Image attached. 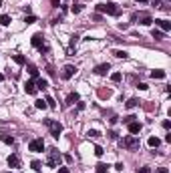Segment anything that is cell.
Instances as JSON below:
<instances>
[{
  "mask_svg": "<svg viewBox=\"0 0 171 173\" xmlns=\"http://www.w3.org/2000/svg\"><path fill=\"white\" fill-rule=\"evenodd\" d=\"M12 59H14V62H16V65H26V59H24L22 54H14Z\"/></svg>",
  "mask_w": 171,
  "mask_h": 173,
  "instance_id": "cell-24",
  "label": "cell"
},
{
  "mask_svg": "<svg viewBox=\"0 0 171 173\" xmlns=\"http://www.w3.org/2000/svg\"><path fill=\"white\" fill-rule=\"evenodd\" d=\"M0 6H2V0H0Z\"/></svg>",
  "mask_w": 171,
  "mask_h": 173,
  "instance_id": "cell-46",
  "label": "cell"
},
{
  "mask_svg": "<svg viewBox=\"0 0 171 173\" xmlns=\"http://www.w3.org/2000/svg\"><path fill=\"white\" fill-rule=\"evenodd\" d=\"M24 22H26V24H34V22H36V16L28 14V16H24Z\"/></svg>",
  "mask_w": 171,
  "mask_h": 173,
  "instance_id": "cell-28",
  "label": "cell"
},
{
  "mask_svg": "<svg viewBox=\"0 0 171 173\" xmlns=\"http://www.w3.org/2000/svg\"><path fill=\"white\" fill-rule=\"evenodd\" d=\"M155 24L161 28V32H169V30H171V22H167V20H163V18H157V20H155Z\"/></svg>",
  "mask_w": 171,
  "mask_h": 173,
  "instance_id": "cell-7",
  "label": "cell"
},
{
  "mask_svg": "<svg viewBox=\"0 0 171 173\" xmlns=\"http://www.w3.org/2000/svg\"><path fill=\"white\" fill-rule=\"evenodd\" d=\"M139 20H141L143 26H151V24H153V18L149 16V14H139Z\"/></svg>",
  "mask_w": 171,
  "mask_h": 173,
  "instance_id": "cell-13",
  "label": "cell"
},
{
  "mask_svg": "<svg viewBox=\"0 0 171 173\" xmlns=\"http://www.w3.org/2000/svg\"><path fill=\"white\" fill-rule=\"evenodd\" d=\"M121 79H123V74H121V73H113V74H111V80H113V83H119Z\"/></svg>",
  "mask_w": 171,
  "mask_h": 173,
  "instance_id": "cell-29",
  "label": "cell"
},
{
  "mask_svg": "<svg viewBox=\"0 0 171 173\" xmlns=\"http://www.w3.org/2000/svg\"><path fill=\"white\" fill-rule=\"evenodd\" d=\"M60 157H63V155L59 153V151H56V149H50V157H48V161H46V165L48 167H56L59 165V161H60Z\"/></svg>",
  "mask_w": 171,
  "mask_h": 173,
  "instance_id": "cell-5",
  "label": "cell"
},
{
  "mask_svg": "<svg viewBox=\"0 0 171 173\" xmlns=\"http://www.w3.org/2000/svg\"><path fill=\"white\" fill-rule=\"evenodd\" d=\"M139 131H141V123H139V121H131V123H129V133L137 135Z\"/></svg>",
  "mask_w": 171,
  "mask_h": 173,
  "instance_id": "cell-12",
  "label": "cell"
},
{
  "mask_svg": "<svg viewBox=\"0 0 171 173\" xmlns=\"http://www.w3.org/2000/svg\"><path fill=\"white\" fill-rule=\"evenodd\" d=\"M63 159H65V161H66V163H71V161H72V157H71V155H69V153H66V155H65V157H63Z\"/></svg>",
  "mask_w": 171,
  "mask_h": 173,
  "instance_id": "cell-42",
  "label": "cell"
},
{
  "mask_svg": "<svg viewBox=\"0 0 171 173\" xmlns=\"http://www.w3.org/2000/svg\"><path fill=\"white\" fill-rule=\"evenodd\" d=\"M0 139H2V143H6V145H12V143H14L12 135H0Z\"/></svg>",
  "mask_w": 171,
  "mask_h": 173,
  "instance_id": "cell-22",
  "label": "cell"
},
{
  "mask_svg": "<svg viewBox=\"0 0 171 173\" xmlns=\"http://www.w3.org/2000/svg\"><path fill=\"white\" fill-rule=\"evenodd\" d=\"M87 135H89V137H93V139H99V137H101V133H99V131H95V129H91Z\"/></svg>",
  "mask_w": 171,
  "mask_h": 173,
  "instance_id": "cell-30",
  "label": "cell"
},
{
  "mask_svg": "<svg viewBox=\"0 0 171 173\" xmlns=\"http://www.w3.org/2000/svg\"><path fill=\"white\" fill-rule=\"evenodd\" d=\"M149 2H151V4H153V6H155V8H159V4H161L159 0H149Z\"/></svg>",
  "mask_w": 171,
  "mask_h": 173,
  "instance_id": "cell-41",
  "label": "cell"
},
{
  "mask_svg": "<svg viewBox=\"0 0 171 173\" xmlns=\"http://www.w3.org/2000/svg\"><path fill=\"white\" fill-rule=\"evenodd\" d=\"M77 101H79V95H77V93H71L69 97H66V105H75Z\"/></svg>",
  "mask_w": 171,
  "mask_h": 173,
  "instance_id": "cell-18",
  "label": "cell"
},
{
  "mask_svg": "<svg viewBox=\"0 0 171 173\" xmlns=\"http://www.w3.org/2000/svg\"><path fill=\"white\" fill-rule=\"evenodd\" d=\"M155 173H169V169H167V167H159Z\"/></svg>",
  "mask_w": 171,
  "mask_h": 173,
  "instance_id": "cell-37",
  "label": "cell"
},
{
  "mask_svg": "<svg viewBox=\"0 0 171 173\" xmlns=\"http://www.w3.org/2000/svg\"><path fill=\"white\" fill-rule=\"evenodd\" d=\"M46 86H48V80H46V79H40V77H38V79H36V89L44 91Z\"/></svg>",
  "mask_w": 171,
  "mask_h": 173,
  "instance_id": "cell-16",
  "label": "cell"
},
{
  "mask_svg": "<svg viewBox=\"0 0 171 173\" xmlns=\"http://www.w3.org/2000/svg\"><path fill=\"white\" fill-rule=\"evenodd\" d=\"M24 91H26V95H36V91H38V89H36V83H34V80H26V83H24Z\"/></svg>",
  "mask_w": 171,
  "mask_h": 173,
  "instance_id": "cell-9",
  "label": "cell"
},
{
  "mask_svg": "<svg viewBox=\"0 0 171 173\" xmlns=\"http://www.w3.org/2000/svg\"><path fill=\"white\" fill-rule=\"evenodd\" d=\"M44 125L50 129V135H53L54 139H59V135L63 133V125H60L59 121H53V119H44Z\"/></svg>",
  "mask_w": 171,
  "mask_h": 173,
  "instance_id": "cell-2",
  "label": "cell"
},
{
  "mask_svg": "<svg viewBox=\"0 0 171 173\" xmlns=\"http://www.w3.org/2000/svg\"><path fill=\"white\" fill-rule=\"evenodd\" d=\"M107 169H109L107 163H97V167H95V171H97V173H107Z\"/></svg>",
  "mask_w": 171,
  "mask_h": 173,
  "instance_id": "cell-21",
  "label": "cell"
},
{
  "mask_svg": "<svg viewBox=\"0 0 171 173\" xmlns=\"http://www.w3.org/2000/svg\"><path fill=\"white\" fill-rule=\"evenodd\" d=\"M44 149V141L42 139H32L28 143V151H32V153H40Z\"/></svg>",
  "mask_w": 171,
  "mask_h": 173,
  "instance_id": "cell-4",
  "label": "cell"
},
{
  "mask_svg": "<svg viewBox=\"0 0 171 173\" xmlns=\"http://www.w3.org/2000/svg\"><path fill=\"white\" fill-rule=\"evenodd\" d=\"M137 2H141V4H145V2H149V0H137Z\"/></svg>",
  "mask_w": 171,
  "mask_h": 173,
  "instance_id": "cell-44",
  "label": "cell"
},
{
  "mask_svg": "<svg viewBox=\"0 0 171 173\" xmlns=\"http://www.w3.org/2000/svg\"><path fill=\"white\" fill-rule=\"evenodd\" d=\"M10 22H12V18H10L8 14H2V16H0V24H2V26H8Z\"/></svg>",
  "mask_w": 171,
  "mask_h": 173,
  "instance_id": "cell-19",
  "label": "cell"
},
{
  "mask_svg": "<svg viewBox=\"0 0 171 173\" xmlns=\"http://www.w3.org/2000/svg\"><path fill=\"white\" fill-rule=\"evenodd\" d=\"M8 167H20V157L16 153H12V155H8Z\"/></svg>",
  "mask_w": 171,
  "mask_h": 173,
  "instance_id": "cell-11",
  "label": "cell"
},
{
  "mask_svg": "<svg viewBox=\"0 0 171 173\" xmlns=\"http://www.w3.org/2000/svg\"><path fill=\"white\" fill-rule=\"evenodd\" d=\"M44 103H46V107H50V109H54V107H56V103H54V99H53V97H46V99H44Z\"/></svg>",
  "mask_w": 171,
  "mask_h": 173,
  "instance_id": "cell-26",
  "label": "cell"
},
{
  "mask_svg": "<svg viewBox=\"0 0 171 173\" xmlns=\"http://www.w3.org/2000/svg\"><path fill=\"white\" fill-rule=\"evenodd\" d=\"M139 103H141V101H139V99H129V101H127V103H125V105H127V109H135V107H137Z\"/></svg>",
  "mask_w": 171,
  "mask_h": 173,
  "instance_id": "cell-23",
  "label": "cell"
},
{
  "mask_svg": "<svg viewBox=\"0 0 171 173\" xmlns=\"http://www.w3.org/2000/svg\"><path fill=\"white\" fill-rule=\"evenodd\" d=\"M34 107H36V109H46V103L42 99H36L34 101Z\"/></svg>",
  "mask_w": 171,
  "mask_h": 173,
  "instance_id": "cell-27",
  "label": "cell"
},
{
  "mask_svg": "<svg viewBox=\"0 0 171 173\" xmlns=\"http://www.w3.org/2000/svg\"><path fill=\"white\" fill-rule=\"evenodd\" d=\"M0 80H4V74H2V73H0Z\"/></svg>",
  "mask_w": 171,
  "mask_h": 173,
  "instance_id": "cell-45",
  "label": "cell"
},
{
  "mask_svg": "<svg viewBox=\"0 0 171 173\" xmlns=\"http://www.w3.org/2000/svg\"><path fill=\"white\" fill-rule=\"evenodd\" d=\"M6 173H12V171H6Z\"/></svg>",
  "mask_w": 171,
  "mask_h": 173,
  "instance_id": "cell-47",
  "label": "cell"
},
{
  "mask_svg": "<svg viewBox=\"0 0 171 173\" xmlns=\"http://www.w3.org/2000/svg\"><path fill=\"white\" fill-rule=\"evenodd\" d=\"M99 12H105V14H111V16H121V8L115 4V2H105V4H99L97 6Z\"/></svg>",
  "mask_w": 171,
  "mask_h": 173,
  "instance_id": "cell-1",
  "label": "cell"
},
{
  "mask_svg": "<svg viewBox=\"0 0 171 173\" xmlns=\"http://www.w3.org/2000/svg\"><path fill=\"white\" fill-rule=\"evenodd\" d=\"M147 143H149V147H151V149H157V147L161 145V139H159V137H149V141H147Z\"/></svg>",
  "mask_w": 171,
  "mask_h": 173,
  "instance_id": "cell-14",
  "label": "cell"
},
{
  "mask_svg": "<svg viewBox=\"0 0 171 173\" xmlns=\"http://www.w3.org/2000/svg\"><path fill=\"white\" fill-rule=\"evenodd\" d=\"M137 89H141V91H147V85H145V83H139Z\"/></svg>",
  "mask_w": 171,
  "mask_h": 173,
  "instance_id": "cell-40",
  "label": "cell"
},
{
  "mask_svg": "<svg viewBox=\"0 0 171 173\" xmlns=\"http://www.w3.org/2000/svg\"><path fill=\"white\" fill-rule=\"evenodd\" d=\"M151 36H153L155 40H163L165 32H161V30H155V28H153V30H151Z\"/></svg>",
  "mask_w": 171,
  "mask_h": 173,
  "instance_id": "cell-20",
  "label": "cell"
},
{
  "mask_svg": "<svg viewBox=\"0 0 171 173\" xmlns=\"http://www.w3.org/2000/svg\"><path fill=\"white\" fill-rule=\"evenodd\" d=\"M30 42H32L34 48H42V47H44V38H42V34H34Z\"/></svg>",
  "mask_w": 171,
  "mask_h": 173,
  "instance_id": "cell-10",
  "label": "cell"
},
{
  "mask_svg": "<svg viewBox=\"0 0 171 173\" xmlns=\"http://www.w3.org/2000/svg\"><path fill=\"white\" fill-rule=\"evenodd\" d=\"M119 28H121V30H127L129 24H127V22H119Z\"/></svg>",
  "mask_w": 171,
  "mask_h": 173,
  "instance_id": "cell-36",
  "label": "cell"
},
{
  "mask_svg": "<svg viewBox=\"0 0 171 173\" xmlns=\"http://www.w3.org/2000/svg\"><path fill=\"white\" fill-rule=\"evenodd\" d=\"M103 153H105V151H103V147H101V145L95 147V155H97V157H103Z\"/></svg>",
  "mask_w": 171,
  "mask_h": 173,
  "instance_id": "cell-31",
  "label": "cell"
},
{
  "mask_svg": "<svg viewBox=\"0 0 171 173\" xmlns=\"http://www.w3.org/2000/svg\"><path fill=\"white\" fill-rule=\"evenodd\" d=\"M109 71H111V65H109V62H107V65H99V67H95V74H99V77H105Z\"/></svg>",
  "mask_w": 171,
  "mask_h": 173,
  "instance_id": "cell-8",
  "label": "cell"
},
{
  "mask_svg": "<svg viewBox=\"0 0 171 173\" xmlns=\"http://www.w3.org/2000/svg\"><path fill=\"white\" fill-rule=\"evenodd\" d=\"M59 173H71V171H69L66 167H59Z\"/></svg>",
  "mask_w": 171,
  "mask_h": 173,
  "instance_id": "cell-43",
  "label": "cell"
},
{
  "mask_svg": "<svg viewBox=\"0 0 171 173\" xmlns=\"http://www.w3.org/2000/svg\"><path fill=\"white\" fill-rule=\"evenodd\" d=\"M113 54H115L117 59H127V56H129V54H127L125 50H113Z\"/></svg>",
  "mask_w": 171,
  "mask_h": 173,
  "instance_id": "cell-25",
  "label": "cell"
},
{
  "mask_svg": "<svg viewBox=\"0 0 171 173\" xmlns=\"http://www.w3.org/2000/svg\"><path fill=\"white\" fill-rule=\"evenodd\" d=\"M165 2H169V0H165Z\"/></svg>",
  "mask_w": 171,
  "mask_h": 173,
  "instance_id": "cell-48",
  "label": "cell"
},
{
  "mask_svg": "<svg viewBox=\"0 0 171 173\" xmlns=\"http://www.w3.org/2000/svg\"><path fill=\"white\" fill-rule=\"evenodd\" d=\"M135 119H137L135 115H127L125 119H123V123H125V125H129V123H131V121H135Z\"/></svg>",
  "mask_w": 171,
  "mask_h": 173,
  "instance_id": "cell-32",
  "label": "cell"
},
{
  "mask_svg": "<svg viewBox=\"0 0 171 173\" xmlns=\"http://www.w3.org/2000/svg\"><path fill=\"white\" fill-rule=\"evenodd\" d=\"M151 79H165V71H161V68H155L151 73Z\"/></svg>",
  "mask_w": 171,
  "mask_h": 173,
  "instance_id": "cell-17",
  "label": "cell"
},
{
  "mask_svg": "<svg viewBox=\"0 0 171 173\" xmlns=\"http://www.w3.org/2000/svg\"><path fill=\"white\" fill-rule=\"evenodd\" d=\"M71 10H72V14H79L81 10H83V8H81V4H72V8H71Z\"/></svg>",
  "mask_w": 171,
  "mask_h": 173,
  "instance_id": "cell-34",
  "label": "cell"
},
{
  "mask_svg": "<svg viewBox=\"0 0 171 173\" xmlns=\"http://www.w3.org/2000/svg\"><path fill=\"white\" fill-rule=\"evenodd\" d=\"M77 109H79V111H83V109H85V103H81V101H77Z\"/></svg>",
  "mask_w": 171,
  "mask_h": 173,
  "instance_id": "cell-39",
  "label": "cell"
},
{
  "mask_svg": "<svg viewBox=\"0 0 171 173\" xmlns=\"http://www.w3.org/2000/svg\"><path fill=\"white\" fill-rule=\"evenodd\" d=\"M77 73V67H72V65H66V67H63V73H60V77L65 80H69V79H72V74Z\"/></svg>",
  "mask_w": 171,
  "mask_h": 173,
  "instance_id": "cell-6",
  "label": "cell"
},
{
  "mask_svg": "<svg viewBox=\"0 0 171 173\" xmlns=\"http://www.w3.org/2000/svg\"><path fill=\"white\" fill-rule=\"evenodd\" d=\"M169 127H171V121L165 119V121H163V129H169Z\"/></svg>",
  "mask_w": 171,
  "mask_h": 173,
  "instance_id": "cell-38",
  "label": "cell"
},
{
  "mask_svg": "<svg viewBox=\"0 0 171 173\" xmlns=\"http://www.w3.org/2000/svg\"><path fill=\"white\" fill-rule=\"evenodd\" d=\"M26 68H28V74H30V77L38 79V68L34 67V65H30V62H28V65H26Z\"/></svg>",
  "mask_w": 171,
  "mask_h": 173,
  "instance_id": "cell-15",
  "label": "cell"
},
{
  "mask_svg": "<svg viewBox=\"0 0 171 173\" xmlns=\"http://www.w3.org/2000/svg\"><path fill=\"white\" fill-rule=\"evenodd\" d=\"M137 173H151V169L149 167H141V169H137Z\"/></svg>",
  "mask_w": 171,
  "mask_h": 173,
  "instance_id": "cell-35",
  "label": "cell"
},
{
  "mask_svg": "<svg viewBox=\"0 0 171 173\" xmlns=\"http://www.w3.org/2000/svg\"><path fill=\"white\" fill-rule=\"evenodd\" d=\"M121 145L125 147V149H139V139L135 135H127L125 139L121 141Z\"/></svg>",
  "mask_w": 171,
  "mask_h": 173,
  "instance_id": "cell-3",
  "label": "cell"
},
{
  "mask_svg": "<svg viewBox=\"0 0 171 173\" xmlns=\"http://www.w3.org/2000/svg\"><path fill=\"white\" fill-rule=\"evenodd\" d=\"M30 167H32L34 171L38 173V171H40V161H32V163H30Z\"/></svg>",
  "mask_w": 171,
  "mask_h": 173,
  "instance_id": "cell-33",
  "label": "cell"
}]
</instances>
